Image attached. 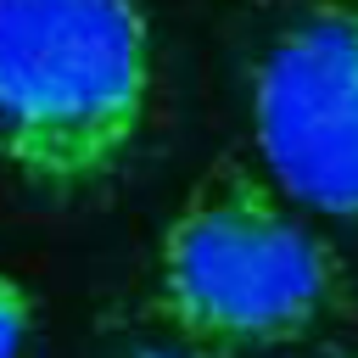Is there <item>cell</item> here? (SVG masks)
Instances as JSON below:
<instances>
[{
	"instance_id": "6da1fadb",
	"label": "cell",
	"mask_w": 358,
	"mask_h": 358,
	"mask_svg": "<svg viewBox=\"0 0 358 358\" xmlns=\"http://www.w3.org/2000/svg\"><path fill=\"white\" fill-rule=\"evenodd\" d=\"M347 296L341 252L246 162H213L157 235V313L207 347H285Z\"/></svg>"
},
{
	"instance_id": "7a4b0ae2",
	"label": "cell",
	"mask_w": 358,
	"mask_h": 358,
	"mask_svg": "<svg viewBox=\"0 0 358 358\" xmlns=\"http://www.w3.org/2000/svg\"><path fill=\"white\" fill-rule=\"evenodd\" d=\"M151 84L140 0H0V162L28 185H101L134 151Z\"/></svg>"
},
{
	"instance_id": "3957f363",
	"label": "cell",
	"mask_w": 358,
	"mask_h": 358,
	"mask_svg": "<svg viewBox=\"0 0 358 358\" xmlns=\"http://www.w3.org/2000/svg\"><path fill=\"white\" fill-rule=\"evenodd\" d=\"M252 134L280 196L358 218V0H302L263 39Z\"/></svg>"
},
{
	"instance_id": "277c9868",
	"label": "cell",
	"mask_w": 358,
	"mask_h": 358,
	"mask_svg": "<svg viewBox=\"0 0 358 358\" xmlns=\"http://www.w3.org/2000/svg\"><path fill=\"white\" fill-rule=\"evenodd\" d=\"M34 336V291L0 268V358H22Z\"/></svg>"
},
{
	"instance_id": "5b68a950",
	"label": "cell",
	"mask_w": 358,
	"mask_h": 358,
	"mask_svg": "<svg viewBox=\"0 0 358 358\" xmlns=\"http://www.w3.org/2000/svg\"><path fill=\"white\" fill-rule=\"evenodd\" d=\"M123 358H213V352H196V347H134Z\"/></svg>"
}]
</instances>
